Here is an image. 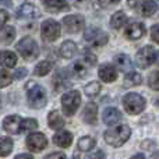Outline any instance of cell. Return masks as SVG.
I'll use <instances>...</instances> for the list:
<instances>
[{
  "label": "cell",
  "instance_id": "obj_44",
  "mask_svg": "<svg viewBox=\"0 0 159 159\" xmlns=\"http://www.w3.org/2000/svg\"><path fill=\"white\" fill-rule=\"evenodd\" d=\"M141 2H143V0H127V4H129L131 8H135V6L140 4Z\"/></svg>",
  "mask_w": 159,
  "mask_h": 159
},
{
  "label": "cell",
  "instance_id": "obj_23",
  "mask_svg": "<svg viewBox=\"0 0 159 159\" xmlns=\"http://www.w3.org/2000/svg\"><path fill=\"white\" fill-rule=\"evenodd\" d=\"M59 52H60V56L64 59H71L73 56L77 53V45L73 41H64L61 43V46L59 48Z\"/></svg>",
  "mask_w": 159,
  "mask_h": 159
},
{
  "label": "cell",
  "instance_id": "obj_17",
  "mask_svg": "<svg viewBox=\"0 0 159 159\" xmlns=\"http://www.w3.org/2000/svg\"><path fill=\"white\" fill-rule=\"evenodd\" d=\"M53 87L55 91H63L66 88L71 87V82L69 81V75H67L66 70H60L59 73H56L53 77Z\"/></svg>",
  "mask_w": 159,
  "mask_h": 159
},
{
  "label": "cell",
  "instance_id": "obj_19",
  "mask_svg": "<svg viewBox=\"0 0 159 159\" xmlns=\"http://www.w3.org/2000/svg\"><path fill=\"white\" fill-rule=\"evenodd\" d=\"M42 4L48 11H52V13L69 10V3L66 0H42Z\"/></svg>",
  "mask_w": 159,
  "mask_h": 159
},
{
  "label": "cell",
  "instance_id": "obj_1",
  "mask_svg": "<svg viewBox=\"0 0 159 159\" xmlns=\"http://www.w3.org/2000/svg\"><path fill=\"white\" fill-rule=\"evenodd\" d=\"M27 89V101L32 109H41L46 105L48 102V96H46V91L38 85L35 81H28L25 85Z\"/></svg>",
  "mask_w": 159,
  "mask_h": 159
},
{
  "label": "cell",
  "instance_id": "obj_32",
  "mask_svg": "<svg viewBox=\"0 0 159 159\" xmlns=\"http://www.w3.org/2000/svg\"><path fill=\"white\" fill-rule=\"evenodd\" d=\"M38 127V121L35 119H21V124H20V130L21 131H31Z\"/></svg>",
  "mask_w": 159,
  "mask_h": 159
},
{
  "label": "cell",
  "instance_id": "obj_43",
  "mask_svg": "<svg viewBox=\"0 0 159 159\" xmlns=\"http://www.w3.org/2000/svg\"><path fill=\"white\" fill-rule=\"evenodd\" d=\"M106 155H105V152H102V151H96L95 154H91V155H88V159H96V158H105Z\"/></svg>",
  "mask_w": 159,
  "mask_h": 159
},
{
  "label": "cell",
  "instance_id": "obj_37",
  "mask_svg": "<svg viewBox=\"0 0 159 159\" xmlns=\"http://www.w3.org/2000/svg\"><path fill=\"white\" fill-rule=\"evenodd\" d=\"M120 0H98V3L101 4V7L106 8V7H112V6L117 4Z\"/></svg>",
  "mask_w": 159,
  "mask_h": 159
},
{
  "label": "cell",
  "instance_id": "obj_15",
  "mask_svg": "<svg viewBox=\"0 0 159 159\" xmlns=\"http://www.w3.org/2000/svg\"><path fill=\"white\" fill-rule=\"evenodd\" d=\"M53 143L57 147H60V148H67L73 143V134L70 131H67V130L60 129V131H57L53 135Z\"/></svg>",
  "mask_w": 159,
  "mask_h": 159
},
{
  "label": "cell",
  "instance_id": "obj_20",
  "mask_svg": "<svg viewBox=\"0 0 159 159\" xmlns=\"http://www.w3.org/2000/svg\"><path fill=\"white\" fill-rule=\"evenodd\" d=\"M103 123L107 126H113V124H117L121 120V113L119 112L116 107H106L103 110Z\"/></svg>",
  "mask_w": 159,
  "mask_h": 159
},
{
  "label": "cell",
  "instance_id": "obj_18",
  "mask_svg": "<svg viewBox=\"0 0 159 159\" xmlns=\"http://www.w3.org/2000/svg\"><path fill=\"white\" fill-rule=\"evenodd\" d=\"M115 64H116V67H117V70H120V71H123V73L133 71V61L129 55L120 53V55L115 56Z\"/></svg>",
  "mask_w": 159,
  "mask_h": 159
},
{
  "label": "cell",
  "instance_id": "obj_46",
  "mask_svg": "<svg viewBox=\"0 0 159 159\" xmlns=\"http://www.w3.org/2000/svg\"><path fill=\"white\" fill-rule=\"evenodd\" d=\"M17 158H28V159H31L32 158V155L31 154H20V155H17Z\"/></svg>",
  "mask_w": 159,
  "mask_h": 159
},
{
  "label": "cell",
  "instance_id": "obj_39",
  "mask_svg": "<svg viewBox=\"0 0 159 159\" xmlns=\"http://www.w3.org/2000/svg\"><path fill=\"white\" fill-rule=\"evenodd\" d=\"M151 38H152V41H154L155 43H158V42H159V36H158V24L152 25V28H151Z\"/></svg>",
  "mask_w": 159,
  "mask_h": 159
},
{
  "label": "cell",
  "instance_id": "obj_6",
  "mask_svg": "<svg viewBox=\"0 0 159 159\" xmlns=\"http://www.w3.org/2000/svg\"><path fill=\"white\" fill-rule=\"evenodd\" d=\"M80 105H81V93L78 91L73 89L63 93V96H61V106H63V112L66 116L74 115L78 110Z\"/></svg>",
  "mask_w": 159,
  "mask_h": 159
},
{
  "label": "cell",
  "instance_id": "obj_10",
  "mask_svg": "<svg viewBox=\"0 0 159 159\" xmlns=\"http://www.w3.org/2000/svg\"><path fill=\"white\" fill-rule=\"evenodd\" d=\"M48 145V138L43 133H32L27 137V147L32 152H41Z\"/></svg>",
  "mask_w": 159,
  "mask_h": 159
},
{
  "label": "cell",
  "instance_id": "obj_30",
  "mask_svg": "<svg viewBox=\"0 0 159 159\" xmlns=\"http://www.w3.org/2000/svg\"><path fill=\"white\" fill-rule=\"evenodd\" d=\"M71 74L77 78H82L87 75V67H85V63L82 60H77L73 63L71 66Z\"/></svg>",
  "mask_w": 159,
  "mask_h": 159
},
{
  "label": "cell",
  "instance_id": "obj_27",
  "mask_svg": "<svg viewBox=\"0 0 159 159\" xmlns=\"http://www.w3.org/2000/svg\"><path fill=\"white\" fill-rule=\"evenodd\" d=\"M126 22H127L126 13H124V11H117V13H115L112 16V18H110V27L115 28V30H119V28H121Z\"/></svg>",
  "mask_w": 159,
  "mask_h": 159
},
{
  "label": "cell",
  "instance_id": "obj_41",
  "mask_svg": "<svg viewBox=\"0 0 159 159\" xmlns=\"http://www.w3.org/2000/svg\"><path fill=\"white\" fill-rule=\"evenodd\" d=\"M85 3H91V0H74V6L80 8H87L88 6Z\"/></svg>",
  "mask_w": 159,
  "mask_h": 159
},
{
  "label": "cell",
  "instance_id": "obj_2",
  "mask_svg": "<svg viewBox=\"0 0 159 159\" xmlns=\"http://www.w3.org/2000/svg\"><path fill=\"white\" fill-rule=\"evenodd\" d=\"M130 135H131V129L127 124H120V126H116L106 130V133L103 134V138L105 143L109 144V145L121 147L123 144L127 143Z\"/></svg>",
  "mask_w": 159,
  "mask_h": 159
},
{
  "label": "cell",
  "instance_id": "obj_21",
  "mask_svg": "<svg viewBox=\"0 0 159 159\" xmlns=\"http://www.w3.org/2000/svg\"><path fill=\"white\" fill-rule=\"evenodd\" d=\"M0 64L6 69H11L16 67L17 64V55L10 50H2L0 52Z\"/></svg>",
  "mask_w": 159,
  "mask_h": 159
},
{
  "label": "cell",
  "instance_id": "obj_7",
  "mask_svg": "<svg viewBox=\"0 0 159 159\" xmlns=\"http://www.w3.org/2000/svg\"><path fill=\"white\" fill-rule=\"evenodd\" d=\"M61 34V27L57 21L49 18L45 20L41 25V35L45 42H55L56 39L60 36Z\"/></svg>",
  "mask_w": 159,
  "mask_h": 159
},
{
  "label": "cell",
  "instance_id": "obj_5",
  "mask_svg": "<svg viewBox=\"0 0 159 159\" xmlns=\"http://www.w3.org/2000/svg\"><path fill=\"white\" fill-rule=\"evenodd\" d=\"M158 60V52L155 48L152 46H144L135 55V64L138 69L145 70L149 66H152L154 63H157Z\"/></svg>",
  "mask_w": 159,
  "mask_h": 159
},
{
  "label": "cell",
  "instance_id": "obj_25",
  "mask_svg": "<svg viewBox=\"0 0 159 159\" xmlns=\"http://www.w3.org/2000/svg\"><path fill=\"white\" fill-rule=\"evenodd\" d=\"M96 145V140L89 135H85V137H81L77 143V147H78V151L81 152H88Z\"/></svg>",
  "mask_w": 159,
  "mask_h": 159
},
{
  "label": "cell",
  "instance_id": "obj_34",
  "mask_svg": "<svg viewBox=\"0 0 159 159\" xmlns=\"http://www.w3.org/2000/svg\"><path fill=\"white\" fill-rule=\"evenodd\" d=\"M13 81V75L6 70H0V88H4L11 84Z\"/></svg>",
  "mask_w": 159,
  "mask_h": 159
},
{
  "label": "cell",
  "instance_id": "obj_8",
  "mask_svg": "<svg viewBox=\"0 0 159 159\" xmlns=\"http://www.w3.org/2000/svg\"><path fill=\"white\" fill-rule=\"evenodd\" d=\"M84 39L87 42H89L92 46H103L107 43L109 36L106 32H103L99 28H88L84 32Z\"/></svg>",
  "mask_w": 159,
  "mask_h": 159
},
{
  "label": "cell",
  "instance_id": "obj_13",
  "mask_svg": "<svg viewBox=\"0 0 159 159\" xmlns=\"http://www.w3.org/2000/svg\"><path fill=\"white\" fill-rule=\"evenodd\" d=\"M20 124H21V117L18 115H11L3 120V129L10 134H18V133H21Z\"/></svg>",
  "mask_w": 159,
  "mask_h": 159
},
{
  "label": "cell",
  "instance_id": "obj_12",
  "mask_svg": "<svg viewBox=\"0 0 159 159\" xmlns=\"http://www.w3.org/2000/svg\"><path fill=\"white\" fill-rule=\"evenodd\" d=\"M145 35V27L143 22H133L126 28V38L130 41H137Z\"/></svg>",
  "mask_w": 159,
  "mask_h": 159
},
{
  "label": "cell",
  "instance_id": "obj_36",
  "mask_svg": "<svg viewBox=\"0 0 159 159\" xmlns=\"http://www.w3.org/2000/svg\"><path fill=\"white\" fill-rule=\"evenodd\" d=\"M148 81H149V87H151L152 89H155V91L159 89V84H158V70H155V71L151 73V75H149Z\"/></svg>",
  "mask_w": 159,
  "mask_h": 159
},
{
  "label": "cell",
  "instance_id": "obj_11",
  "mask_svg": "<svg viewBox=\"0 0 159 159\" xmlns=\"http://www.w3.org/2000/svg\"><path fill=\"white\" fill-rule=\"evenodd\" d=\"M17 17L24 20H35L38 17H41V11L32 3H24L18 8V11H17Z\"/></svg>",
  "mask_w": 159,
  "mask_h": 159
},
{
  "label": "cell",
  "instance_id": "obj_9",
  "mask_svg": "<svg viewBox=\"0 0 159 159\" xmlns=\"http://www.w3.org/2000/svg\"><path fill=\"white\" fill-rule=\"evenodd\" d=\"M63 27L66 28L67 32L70 34H77L80 31L84 30L85 27V20L80 14H73V16H66L63 18Z\"/></svg>",
  "mask_w": 159,
  "mask_h": 159
},
{
  "label": "cell",
  "instance_id": "obj_35",
  "mask_svg": "<svg viewBox=\"0 0 159 159\" xmlns=\"http://www.w3.org/2000/svg\"><path fill=\"white\" fill-rule=\"evenodd\" d=\"M81 60L84 61L85 64H88V66H95L96 61H98V59H96V56L93 55L92 52H85L84 53V57H82Z\"/></svg>",
  "mask_w": 159,
  "mask_h": 159
},
{
  "label": "cell",
  "instance_id": "obj_24",
  "mask_svg": "<svg viewBox=\"0 0 159 159\" xmlns=\"http://www.w3.org/2000/svg\"><path fill=\"white\" fill-rule=\"evenodd\" d=\"M140 4V13L144 17H152L158 10L157 2H152V0H143Z\"/></svg>",
  "mask_w": 159,
  "mask_h": 159
},
{
  "label": "cell",
  "instance_id": "obj_42",
  "mask_svg": "<svg viewBox=\"0 0 159 159\" xmlns=\"http://www.w3.org/2000/svg\"><path fill=\"white\" fill-rule=\"evenodd\" d=\"M46 159H50V158H66V155L63 154V152H50V154H48Z\"/></svg>",
  "mask_w": 159,
  "mask_h": 159
},
{
  "label": "cell",
  "instance_id": "obj_45",
  "mask_svg": "<svg viewBox=\"0 0 159 159\" xmlns=\"http://www.w3.org/2000/svg\"><path fill=\"white\" fill-rule=\"evenodd\" d=\"M0 4H4V6H7V7H10L11 0H0Z\"/></svg>",
  "mask_w": 159,
  "mask_h": 159
},
{
  "label": "cell",
  "instance_id": "obj_31",
  "mask_svg": "<svg viewBox=\"0 0 159 159\" xmlns=\"http://www.w3.org/2000/svg\"><path fill=\"white\" fill-rule=\"evenodd\" d=\"M99 92H101V84L98 81H92L84 87V93L87 96H89V98L99 95Z\"/></svg>",
  "mask_w": 159,
  "mask_h": 159
},
{
  "label": "cell",
  "instance_id": "obj_28",
  "mask_svg": "<svg viewBox=\"0 0 159 159\" xmlns=\"http://www.w3.org/2000/svg\"><path fill=\"white\" fill-rule=\"evenodd\" d=\"M52 63L48 60H42L39 61L38 64L35 66V69H34V74L35 75H39V77H45L46 74H49L50 71H52Z\"/></svg>",
  "mask_w": 159,
  "mask_h": 159
},
{
  "label": "cell",
  "instance_id": "obj_38",
  "mask_svg": "<svg viewBox=\"0 0 159 159\" xmlns=\"http://www.w3.org/2000/svg\"><path fill=\"white\" fill-rule=\"evenodd\" d=\"M8 18H10V17H8L7 11H6V10H0V28H2L3 25L8 21Z\"/></svg>",
  "mask_w": 159,
  "mask_h": 159
},
{
  "label": "cell",
  "instance_id": "obj_47",
  "mask_svg": "<svg viewBox=\"0 0 159 159\" xmlns=\"http://www.w3.org/2000/svg\"><path fill=\"white\" fill-rule=\"evenodd\" d=\"M133 158H144V154H137V155H134Z\"/></svg>",
  "mask_w": 159,
  "mask_h": 159
},
{
  "label": "cell",
  "instance_id": "obj_14",
  "mask_svg": "<svg viewBox=\"0 0 159 159\" xmlns=\"http://www.w3.org/2000/svg\"><path fill=\"white\" fill-rule=\"evenodd\" d=\"M98 74H99V78L105 82H113L117 80V71H116V69L112 64H107V63L101 64V67L98 70Z\"/></svg>",
  "mask_w": 159,
  "mask_h": 159
},
{
  "label": "cell",
  "instance_id": "obj_3",
  "mask_svg": "<svg viewBox=\"0 0 159 159\" xmlns=\"http://www.w3.org/2000/svg\"><path fill=\"white\" fill-rule=\"evenodd\" d=\"M17 50L21 55V57L27 61L36 60L39 56V46L31 36H24L17 43Z\"/></svg>",
  "mask_w": 159,
  "mask_h": 159
},
{
  "label": "cell",
  "instance_id": "obj_40",
  "mask_svg": "<svg viewBox=\"0 0 159 159\" xmlns=\"http://www.w3.org/2000/svg\"><path fill=\"white\" fill-rule=\"evenodd\" d=\"M27 69H24V67H21V69H18L16 71V74H14V77L13 78H17V80H20V78H22V77H25L27 75Z\"/></svg>",
  "mask_w": 159,
  "mask_h": 159
},
{
  "label": "cell",
  "instance_id": "obj_4",
  "mask_svg": "<svg viewBox=\"0 0 159 159\" xmlns=\"http://www.w3.org/2000/svg\"><path fill=\"white\" fill-rule=\"evenodd\" d=\"M123 107L130 115H140L145 109V99L137 92H129L123 98Z\"/></svg>",
  "mask_w": 159,
  "mask_h": 159
},
{
  "label": "cell",
  "instance_id": "obj_29",
  "mask_svg": "<svg viewBox=\"0 0 159 159\" xmlns=\"http://www.w3.org/2000/svg\"><path fill=\"white\" fill-rule=\"evenodd\" d=\"M13 140L10 137H0V157H7L13 151Z\"/></svg>",
  "mask_w": 159,
  "mask_h": 159
},
{
  "label": "cell",
  "instance_id": "obj_16",
  "mask_svg": "<svg viewBox=\"0 0 159 159\" xmlns=\"http://www.w3.org/2000/svg\"><path fill=\"white\" fill-rule=\"evenodd\" d=\"M96 115H98V106L93 102H88L82 110V120L87 124H95L96 123Z\"/></svg>",
  "mask_w": 159,
  "mask_h": 159
},
{
  "label": "cell",
  "instance_id": "obj_26",
  "mask_svg": "<svg viewBox=\"0 0 159 159\" xmlns=\"http://www.w3.org/2000/svg\"><path fill=\"white\" fill-rule=\"evenodd\" d=\"M141 82H143V77H141L138 73L130 71L123 80V87H126V88L137 87V85H141Z\"/></svg>",
  "mask_w": 159,
  "mask_h": 159
},
{
  "label": "cell",
  "instance_id": "obj_22",
  "mask_svg": "<svg viewBox=\"0 0 159 159\" xmlns=\"http://www.w3.org/2000/svg\"><path fill=\"white\" fill-rule=\"evenodd\" d=\"M48 124H49L50 129L53 130H60L64 126V120L61 117L60 112L59 110H52V112L48 115Z\"/></svg>",
  "mask_w": 159,
  "mask_h": 159
},
{
  "label": "cell",
  "instance_id": "obj_33",
  "mask_svg": "<svg viewBox=\"0 0 159 159\" xmlns=\"http://www.w3.org/2000/svg\"><path fill=\"white\" fill-rule=\"evenodd\" d=\"M14 38H16V30H14V27H6V30L3 31V35H2V42L8 45L13 42Z\"/></svg>",
  "mask_w": 159,
  "mask_h": 159
}]
</instances>
